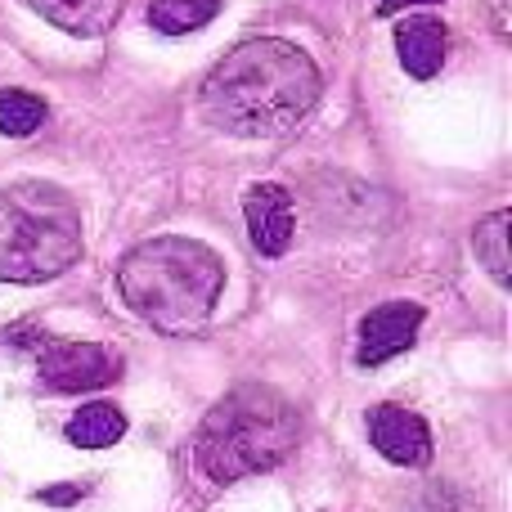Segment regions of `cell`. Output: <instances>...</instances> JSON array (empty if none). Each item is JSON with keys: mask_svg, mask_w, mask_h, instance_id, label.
Segmentation results:
<instances>
[{"mask_svg": "<svg viewBox=\"0 0 512 512\" xmlns=\"http://www.w3.org/2000/svg\"><path fill=\"white\" fill-rule=\"evenodd\" d=\"M319 68L283 36H252L234 45L198 90V108L234 140H279L319 104Z\"/></svg>", "mask_w": 512, "mask_h": 512, "instance_id": "obj_1", "label": "cell"}, {"mask_svg": "<svg viewBox=\"0 0 512 512\" xmlns=\"http://www.w3.org/2000/svg\"><path fill=\"white\" fill-rule=\"evenodd\" d=\"M117 292L158 333H198L225 292V261L198 239H144L117 265Z\"/></svg>", "mask_w": 512, "mask_h": 512, "instance_id": "obj_2", "label": "cell"}, {"mask_svg": "<svg viewBox=\"0 0 512 512\" xmlns=\"http://www.w3.org/2000/svg\"><path fill=\"white\" fill-rule=\"evenodd\" d=\"M301 441V414L288 396L274 387H234L225 400H216L194 436V463L207 481H230L274 472L292 459Z\"/></svg>", "mask_w": 512, "mask_h": 512, "instance_id": "obj_3", "label": "cell"}, {"mask_svg": "<svg viewBox=\"0 0 512 512\" xmlns=\"http://www.w3.org/2000/svg\"><path fill=\"white\" fill-rule=\"evenodd\" d=\"M86 248L81 207L50 180L0 189V283H45L77 265Z\"/></svg>", "mask_w": 512, "mask_h": 512, "instance_id": "obj_4", "label": "cell"}, {"mask_svg": "<svg viewBox=\"0 0 512 512\" xmlns=\"http://www.w3.org/2000/svg\"><path fill=\"white\" fill-rule=\"evenodd\" d=\"M36 378L54 396H81L122 378V355L99 342H63V337H36Z\"/></svg>", "mask_w": 512, "mask_h": 512, "instance_id": "obj_5", "label": "cell"}, {"mask_svg": "<svg viewBox=\"0 0 512 512\" xmlns=\"http://www.w3.org/2000/svg\"><path fill=\"white\" fill-rule=\"evenodd\" d=\"M373 450L396 468H427L432 463V427L423 423V414L405 405H373L364 414Z\"/></svg>", "mask_w": 512, "mask_h": 512, "instance_id": "obj_6", "label": "cell"}, {"mask_svg": "<svg viewBox=\"0 0 512 512\" xmlns=\"http://www.w3.org/2000/svg\"><path fill=\"white\" fill-rule=\"evenodd\" d=\"M423 319H427V310L418 301H382V306H373L360 319V355L355 360L364 369H373V364H387L396 355H405L418 342Z\"/></svg>", "mask_w": 512, "mask_h": 512, "instance_id": "obj_7", "label": "cell"}, {"mask_svg": "<svg viewBox=\"0 0 512 512\" xmlns=\"http://www.w3.org/2000/svg\"><path fill=\"white\" fill-rule=\"evenodd\" d=\"M243 221H248V239L261 256H283L292 243V230H297V207H292V194L274 180H261V185L243 189Z\"/></svg>", "mask_w": 512, "mask_h": 512, "instance_id": "obj_8", "label": "cell"}, {"mask_svg": "<svg viewBox=\"0 0 512 512\" xmlns=\"http://www.w3.org/2000/svg\"><path fill=\"white\" fill-rule=\"evenodd\" d=\"M445 50H450V27L432 14H414L396 27V54L400 68L409 72L414 81H427L441 72Z\"/></svg>", "mask_w": 512, "mask_h": 512, "instance_id": "obj_9", "label": "cell"}, {"mask_svg": "<svg viewBox=\"0 0 512 512\" xmlns=\"http://www.w3.org/2000/svg\"><path fill=\"white\" fill-rule=\"evenodd\" d=\"M23 5L50 27L81 36V41L108 36L117 27V18H122V0H23Z\"/></svg>", "mask_w": 512, "mask_h": 512, "instance_id": "obj_10", "label": "cell"}, {"mask_svg": "<svg viewBox=\"0 0 512 512\" xmlns=\"http://www.w3.org/2000/svg\"><path fill=\"white\" fill-rule=\"evenodd\" d=\"M63 436H68L77 450H108V445H117L126 436V414L117 405H108V400H95V405H81L77 414L68 418Z\"/></svg>", "mask_w": 512, "mask_h": 512, "instance_id": "obj_11", "label": "cell"}, {"mask_svg": "<svg viewBox=\"0 0 512 512\" xmlns=\"http://www.w3.org/2000/svg\"><path fill=\"white\" fill-rule=\"evenodd\" d=\"M472 252H477V261L490 270V279H495L499 288H508L512 283V212L508 207H495V212L472 230Z\"/></svg>", "mask_w": 512, "mask_h": 512, "instance_id": "obj_12", "label": "cell"}, {"mask_svg": "<svg viewBox=\"0 0 512 512\" xmlns=\"http://www.w3.org/2000/svg\"><path fill=\"white\" fill-rule=\"evenodd\" d=\"M221 14V0H153L149 5V23L158 27L162 36H185L207 27Z\"/></svg>", "mask_w": 512, "mask_h": 512, "instance_id": "obj_13", "label": "cell"}, {"mask_svg": "<svg viewBox=\"0 0 512 512\" xmlns=\"http://www.w3.org/2000/svg\"><path fill=\"white\" fill-rule=\"evenodd\" d=\"M45 122V99L32 95V90H0V131L23 140V135H36Z\"/></svg>", "mask_w": 512, "mask_h": 512, "instance_id": "obj_14", "label": "cell"}, {"mask_svg": "<svg viewBox=\"0 0 512 512\" xmlns=\"http://www.w3.org/2000/svg\"><path fill=\"white\" fill-rule=\"evenodd\" d=\"M81 495H86V486H45V490H36V499H41V504H54V508L77 504Z\"/></svg>", "mask_w": 512, "mask_h": 512, "instance_id": "obj_15", "label": "cell"}, {"mask_svg": "<svg viewBox=\"0 0 512 512\" xmlns=\"http://www.w3.org/2000/svg\"><path fill=\"white\" fill-rule=\"evenodd\" d=\"M418 5H441V0H378V18H391L400 9H418Z\"/></svg>", "mask_w": 512, "mask_h": 512, "instance_id": "obj_16", "label": "cell"}]
</instances>
